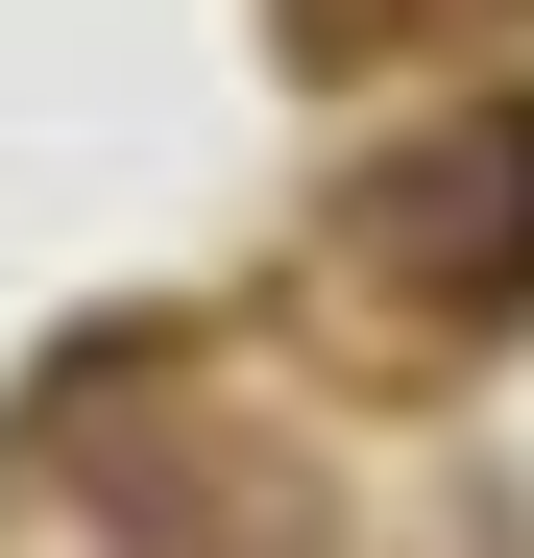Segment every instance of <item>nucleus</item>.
Listing matches in <instances>:
<instances>
[{
	"instance_id": "obj_1",
	"label": "nucleus",
	"mask_w": 534,
	"mask_h": 558,
	"mask_svg": "<svg viewBox=\"0 0 534 558\" xmlns=\"http://www.w3.org/2000/svg\"><path fill=\"white\" fill-rule=\"evenodd\" d=\"M340 243H365L389 292H413V316H510V292H534V98H486V122L389 146Z\"/></svg>"
}]
</instances>
